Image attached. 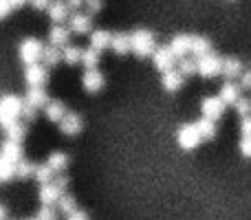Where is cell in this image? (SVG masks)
Here are the masks:
<instances>
[{
    "instance_id": "6da1fadb",
    "label": "cell",
    "mask_w": 251,
    "mask_h": 220,
    "mask_svg": "<svg viewBox=\"0 0 251 220\" xmlns=\"http://www.w3.org/2000/svg\"><path fill=\"white\" fill-rule=\"evenodd\" d=\"M22 106H25V99H20L18 95H2L0 97V125H2V128H9L11 123L20 121Z\"/></svg>"
},
{
    "instance_id": "7a4b0ae2",
    "label": "cell",
    "mask_w": 251,
    "mask_h": 220,
    "mask_svg": "<svg viewBox=\"0 0 251 220\" xmlns=\"http://www.w3.org/2000/svg\"><path fill=\"white\" fill-rule=\"evenodd\" d=\"M130 44H132V53L137 57H150L156 49V38L152 31L148 29H134L130 33Z\"/></svg>"
},
{
    "instance_id": "3957f363",
    "label": "cell",
    "mask_w": 251,
    "mask_h": 220,
    "mask_svg": "<svg viewBox=\"0 0 251 220\" xmlns=\"http://www.w3.org/2000/svg\"><path fill=\"white\" fill-rule=\"evenodd\" d=\"M42 51H44V44L38 38H25L20 42V47H18V55L25 62V66L35 64V62L42 60Z\"/></svg>"
},
{
    "instance_id": "277c9868",
    "label": "cell",
    "mask_w": 251,
    "mask_h": 220,
    "mask_svg": "<svg viewBox=\"0 0 251 220\" xmlns=\"http://www.w3.org/2000/svg\"><path fill=\"white\" fill-rule=\"evenodd\" d=\"M221 73H223V60L218 55L209 53V55L196 57V75H201L205 79H212Z\"/></svg>"
},
{
    "instance_id": "5b68a950",
    "label": "cell",
    "mask_w": 251,
    "mask_h": 220,
    "mask_svg": "<svg viewBox=\"0 0 251 220\" xmlns=\"http://www.w3.org/2000/svg\"><path fill=\"white\" fill-rule=\"evenodd\" d=\"M25 82L29 88H44L49 82V66L40 64H26L25 66Z\"/></svg>"
},
{
    "instance_id": "8992f818",
    "label": "cell",
    "mask_w": 251,
    "mask_h": 220,
    "mask_svg": "<svg viewBox=\"0 0 251 220\" xmlns=\"http://www.w3.org/2000/svg\"><path fill=\"white\" fill-rule=\"evenodd\" d=\"M176 141H178V146H181L183 150H196V147L201 146V141H203V137H201L196 123H185V125L178 128Z\"/></svg>"
},
{
    "instance_id": "52a82bcc",
    "label": "cell",
    "mask_w": 251,
    "mask_h": 220,
    "mask_svg": "<svg viewBox=\"0 0 251 220\" xmlns=\"http://www.w3.org/2000/svg\"><path fill=\"white\" fill-rule=\"evenodd\" d=\"M152 62H154L156 71L168 73V71H172L174 64H176V55L172 53L170 44H163V47H156L154 49V53H152Z\"/></svg>"
},
{
    "instance_id": "ba28073f",
    "label": "cell",
    "mask_w": 251,
    "mask_h": 220,
    "mask_svg": "<svg viewBox=\"0 0 251 220\" xmlns=\"http://www.w3.org/2000/svg\"><path fill=\"white\" fill-rule=\"evenodd\" d=\"M201 112H203V117H207V119L218 121L223 117V112H225V101L218 95L205 97V99L201 101Z\"/></svg>"
},
{
    "instance_id": "9c48e42d",
    "label": "cell",
    "mask_w": 251,
    "mask_h": 220,
    "mask_svg": "<svg viewBox=\"0 0 251 220\" xmlns=\"http://www.w3.org/2000/svg\"><path fill=\"white\" fill-rule=\"evenodd\" d=\"M82 86L86 93H100L106 86V77L101 71L97 69H86L82 75Z\"/></svg>"
},
{
    "instance_id": "30bf717a",
    "label": "cell",
    "mask_w": 251,
    "mask_h": 220,
    "mask_svg": "<svg viewBox=\"0 0 251 220\" xmlns=\"http://www.w3.org/2000/svg\"><path fill=\"white\" fill-rule=\"evenodd\" d=\"M69 29H71V33H77V35L91 33V31H93V18L88 16V13H82V11L71 13Z\"/></svg>"
},
{
    "instance_id": "8fae6325",
    "label": "cell",
    "mask_w": 251,
    "mask_h": 220,
    "mask_svg": "<svg viewBox=\"0 0 251 220\" xmlns=\"http://www.w3.org/2000/svg\"><path fill=\"white\" fill-rule=\"evenodd\" d=\"M57 128H60V132L66 134V137H75V134H79V132H82V128H84L82 117H79L77 112H71L69 110L64 115V119L57 123Z\"/></svg>"
},
{
    "instance_id": "7c38bea8",
    "label": "cell",
    "mask_w": 251,
    "mask_h": 220,
    "mask_svg": "<svg viewBox=\"0 0 251 220\" xmlns=\"http://www.w3.org/2000/svg\"><path fill=\"white\" fill-rule=\"evenodd\" d=\"M240 91H243V88H240L238 84H234V79H225V82L221 84L218 97L225 101V106H234L236 101L240 99Z\"/></svg>"
},
{
    "instance_id": "4fadbf2b",
    "label": "cell",
    "mask_w": 251,
    "mask_h": 220,
    "mask_svg": "<svg viewBox=\"0 0 251 220\" xmlns=\"http://www.w3.org/2000/svg\"><path fill=\"white\" fill-rule=\"evenodd\" d=\"M192 38L194 35H174L172 42H170V49H172V53L176 55V60H181V57H187L192 53Z\"/></svg>"
},
{
    "instance_id": "5bb4252c",
    "label": "cell",
    "mask_w": 251,
    "mask_h": 220,
    "mask_svg": "<svg viewBox=\"0 0 251 220\" xmlns=\"http://www.w3.org/2000/svg\"><path fill=\"white\" fill-rule=\"evenodd\" d=\"M64 194V192L60 190V187L55 185V183H42L40 185V192H38V196H40V203L42 205H57V200H60V196Z\"/></svg>"
},
{
    "instance_id": "9a60e30c",
    "label": "cell",
    "mask_w": 251,
    "mask_h": 220,
    "mask_svg": "<svg viewBox=\"0 0 251 220\" xmlns=\"http://www.w3.org/2000/svg\"><path fill=\"white\" fill-rule=\"evenodd\" d=\"M42 110H44V117H47L51 123H60V121L64 119V115L69 112L64 106V101H60V99H49Z\"/></svg>"
},
{
    "instance_id": "2e32d148",
    "label": "cell",
    "mask_w": 251,
    "mask_h": 220,
    "mask_svg": "<svg viewBox=\"0 0 251 220\" xmlns=\"http://www.w3.org/2000/svg\"><path fill=\"white\" fill-rule=\"evenodd\" d=\"M0 156L7 161H11V163H18V161L25 159V152H22V146L18 141H9V139H4V143L0 146Z\"/></svg>"
},
{
    "instance_id": "e0dca14e",
    "label": "cell",
    "mask_w": 251,
    "mask_h": 220,
    "mask_svg": "<svg viewBox=\"0 0 251 220\" xmlns=\"http://www.w3.org/2000/svg\"><path fill=\"white\" fill-rule=\"evenodd\" d=\"M69 38H71V29L64 24H53L49 29V44H53V47H60V49L66 47Z\"/></svg>"
},
{
    "instance_id": "ac0fdd59",
    "label": "cell",
    "mask_w": 251,
    "mask_h": 220,
    "mask_svg": "<svg viewBox=\"0 0 251 220\" xmlns=\"http://www.w3.org/2000/svg\"><path fill=\"white\" fill-rule=\"evenodd\" d=\"M49 18H51L55 24H62L64 20H69V18H71L69 4H66L64 0H53L51 7H49Z\"/></svg>"
},
{
    "instance_id": "d6986e66",
    "label": "cell",
    "mask_w": 251,
    "mask_h": 220,
    "mask_svg": "<svg viewBox=\"0 0 251 220\" xmlns=\"http://www.w3.org/2000/svg\"><path fill=\"white\" fill-rule=\"evenodd\" d=\"M183 82H185V75H183L181 71H176V69L163 73V79H161V84H163V88L168 93H176L178 88L183 86Z\"/></svg>"
},
{
    "instance_id": "ffe728a7",
    "label": "cell",
    "mask_w": 251,
    "mask_h": 220,
    "mask_svg": "<svg viewBox=\"0 0 251 220\" xmlns=\"http://www.w3.org/2000/svg\"><path fill=\"white\" fill-rule=\"evenodd\" d=\"M110 42H113V33L106 29H95L91 31V47L97 49V51H104V49H110Z\"/></svg>"
},
{
    "instance_id": "44dd1931",
    "label": "cell",
    "mask_w": 251,
    "mask_h": 220,
    "mask_svg": "<svg viewBox=\"0 0 251 220\" xmlns=\"http://www.w3.org/2000/svg\"><path fill=\"white\" fill-rule=\"evenodd\" d=\"M240 73H243V62L238 60V57H225L223 60V77L225 79H236L240 77Z\"/></svg>"
},
{
    "instance_id": "7402d4cb",
    "label": "cell",
    "mask_w": 251,
    "mask_h": 220,
    "mask_svg": "<svg viewBox=\"0 0 251 220\" xmlns=\"http://www.w3.org/2000/svg\"><path fill=\"white\" fill-rule=\"evenodd\" d=\"M209 53H214L212 40L203 38V35H194V38H192V55L203 57V55H209Z\"/></svg>"
},
{
    "instance_id": "603a6c76",
    "label": "cell",
    "mask_w": 251,
    "mask_h": 220,
    "mask_svg": "<svg viewBox=\"0 0 251 220\" xmlns=\"http://www.w3.org/2000/svg\"><path fill=\"white\" fill-rule=\"evenodd\" d=\"M110 49H113L117 55H128V53H132L130 33H113V42H110Z\"/></svg>"
},
{
    "instance_id": "cb8c5ba5",
    "label": "cell",
    "mask_w": 251,
    "mask_h": 220,
    "mask_svg": "<svg viewBox=\"0 0 251 220\" xmlns=\"http://www.w3.org/2000/svg\"><path fill=\"white\" fill-rule=\"evenodd\" d=\"M82 53H84V49L66 44V47H62V60L69 66H77V64H82Z\"/></svg>"
},
{
    "instance_id": "d4e9b609",
    "label": "cell",
    "mask_w": 251,
    "mask_h": 220,
    "mask_svg": "<svg viewBox=\"0 0 251 220\" xmlns=\"http://www.w3.org/2000/svg\"><path fill=\"white\" fill-rule=\"evenodd\" d=\"M25 101H26V104H31V106H35L38 110L44 108V106H47V101H49L47 91H44V88H29V91H26Z\"/></svg>"
},
{
    "instance_id": "484cf974",
    "label": "cell",
    "mask_w": 251,
    "mask_h": 220,
    "mask_svg": "<svg viewBox=\"0 0 251 220\" xmlns=\"http://www.w3.org/2000/svg\"><path fill=\"white\" fill-rule=\"evenodd\" d=\"M60 62H62V49L60 47H53V44L44 47V51H42V64L44 66L53 69V66H57Z\"/></svg>"
},
{
    "instance_id": "4316f807",
    "label": "cell",
    "mask_w": 251,
    "mask_h": 220,
    "mask_svg": "<svg viewBox=\"0 0 251 220\" xmlns=\"http://www.w3.org/2000/svg\"><path fill=\"white\" fill-rule=\"evenodd\" d=\"M196 128H199L203 141H209V139L216 137V121L207 119V117H201V119L196 121Z\"/></svg>"
},
{
    "instance_id": "83f0119b",
    "label": "cell",
    "mask_w": 251,
    "mask_h": 220,
    "mask_svg": "<svg viewBox=\"0 0 251 220\" xmlns=\"http://www.w3.org/2000/svg\"><path fill=\"white\" fill-rule=\"evenodd\" d=\"M47 163L55 174H62L66 170V165H69V156H66L64 152H53V154H49Z\"/></svg>"
},
{
    "instance_id": "f1b7e54d",
    "label": "cell",
    "mask_w": 251,
    "mask_h": 220,
    "mask_svg": "<svg viewBox=\"0 0 251 220\" xmlns=\"http://www.w3.org/2000/svg\"><path fill=\"white\" fill-rule=\"evenodd\" d=\"M4 132H7L9 141H18V143H20L22 139L26 137V121H16V123H11L9 128H4Z\"/></svg>"
},
{
    "instance_id": "f546056e",
    "label": "cell",
    "mask_w": 251,
    "mask_h": 220,
    "mask_svg": "<svg viewBox=\"0 0 251 220\" xmlns=\"http://www.w3.org/2000/svg\"><path fill=\"white\" fill-rule=\"evenodd\" d=\"M33 174H35V163H31V161H26V159L16 163V178L26 181V178H33Z\"/></svg>"
},
{
    "instance_id": "4dcf8cb0",
    "label": "cell",
    "mask_w": 251,
    "mask_h": 220,
    "mask_svg": "<svg viewBox=\"0 0 251 220\" xmlns=\"http://www.w3.org/2000/svg\"><path fill=\"white\" fill-rule=\"evenodd\" d=\"M33 178L42 185V183H51L53 178H55V172H53L51 168H49V163H40V165H35V174H33Z\"/></svg>"
},
{
    "instance_id": "1f68e13d",
    "label": "cell",
    "mask_w": 251,
    "mask_h": 220,
    "mask_svg": "<svg viewBox=\"0 0 251 220\" xmlns=\"http://www.w3.org/2000/svg\"><path fill=\"white\" fill-rule=\"evenodd\" d=\"M100 55H101V51H97V49H93V47L84 49L82 64L86 66V69H97V64H100Z\"/></svg>"
},
{
    "instance_id": "d6a6232c",
    "label": "cell",
    "mask_w": 251,
    "mask_h": 220,
    "mask_svg": "<svg viewBox=\"0 0 251 220\" xmlns=\"http://www.w3.org/2000/svg\"><path fill=\"white\" fill-rule=\"evenodd\" d=\"M11 178H16V163L0 156V183H9Z\"/></svg>"
},
{
    "instance_id": "836d02e7",
    "label": "cell",
    "mask_w": 251,
    "mask_h": 220,
    "mask_svg": "<svg viewBox=\"0 0 251 220\" xmlns=\"http://www.w3.org/2000/svg\"><path fill=\"white\" fill-rule=\"evenodd\" d=\"M77 209V203H75V198L71 194H62L60 200H57V212H62L64 216H69L71 212H75Z\"/></svg>"
},
{
    "instance_id": "e575fe53",
    "label": "cell",
    "mask_w": 251,
    "mask_h": 220,
    "mask_svg": "<svg viewBox=\"0 0 251 220\" xmlns=\"http://www.w3.org/2000/svg\"><path fill=\"white\" fill-rule=\"evenodd\" d=\"M178 71H181L185 77H192V75H196V60L181 57V62H178Z\"/></svg>"
},
{
    "instance_id": "d590c367",
    "label": "cell",
    "mask_w": 251,
    "mask_h": 220,
    "mask_svg": "<svg viewBox=\"0 0 251 220\" xmlns=\"http://www.w3.org/2000/svg\"><path fill=\"white\" fill-rule=\"evenodd\" d=\"M234 108H236V112H238L240 119H243V117H249L251 115V99L249 97H240V99L234 104Z\"/></svg>"
},
{
    "instance_id": "8d00e7d4",
    "label": "cell",
    "mask_w": 251,
    "mask_h": 220,
    "mask_svg": "<svg viewBox=\"0 0 251 220\" xmlns=\"http://www.w3.org/2000/svg\"><path fill=\"white\" fill-rule=\"evenodd\" d=\"M35 218H38V220H57V212L51 207V205H42Z\"/></svg>"
},
{
    "instance_id": "74e56055",
    "label": "cell",
    "mask_w": 251,
    "mask_h": 220,
    "mask_svg": "<svg viewBox=\"0 0 251 220\" xmlns=\"http://www.w3.org/2000/svg\"><path fill=\"white\" fill-rule=\"evenodd\" d=\"M35 115H38V108L25 101V106H22V119H25L26 123H33V121H35Z\"/></svg>"
},
{
    "instance_id": "f35d334b",
    "label": "cell",
    "mask_w": 251,
    "mask_h": 220,
    "mask_svg": "<svg viewBox=\"0 0 251 220\" xmlns=\"http://www.w3.org/2000/svg\"><path fill=\"white\" fill-rule=\"evenodd\" d=\"M84 7H86L88 16H93V13H100L101 9H104V0H86V2H84Z\"/></svg>"
},
{
    "instance_id": "ab89813d",
    "label": "cell",
    "mask_w": 251,
    "mask_h": 220,
    "mask_svg": "<svg viewBox=\"0 0 251 220\" xmlns=\"http://www.w3.org/2000/svg\"><path fill=\"white\" fill-rule=\"evenodd\" d=\"M240 154L251 159V137H240Z\"/></svg>"
},
{
    "instance_id": "60d3db41",
    "label": "cell",
    "mask_w": 251,
    "mask_h": 220,
    "mask_svg": "<svg viewBox=\"0 0 251 220\" xmlns=\"http://www.w3.org/2000/svg\"><path fill=\"white\" fill-rule=\"evenodd\" d=\"M240 137H251V115L240 119Z\"/></svg>"
},
{
    "instance_id": "b9f144b4",
    "label": "cell",
    "mask_w": 251,
    "mask_h": 220,
    "mask_svg": "<svg viewBox=\"0 0 251 220\" xmlns=\"http://www.w3.org/2000/svg\"><path fill=\"white\" fill-rule=\"evenodd\" d=\"M53 0H29V4L35 9V11H49Z\"/></svg>"
},
{
    "instance_id": "7bdbcfd3",
    "label": "cell",
    "mask_w": 251,
    "mask_h": 220,
    "mask_svg": "<svg viewBox=\"0 0 251 220\" xmlns=\"http://www.w3.org/2000/svg\"><path fill=\"white\" fill-rule=\"evenodd\" d=\"M238 86L243 88V91H251V71H245V73H240Z\"/></svg>"
},
{
    "instance_id": "ee69618b",
    "label": "cell",
    "mask_w": 251,
    "mask_h": 220,
    "mask_svg": "<svg viewBox=\"0 0 251 220\" xmlns=\"http://www.w3.org/2000/svg\"><path fill=\"white\" fill-rule=\"evenodd\" d=\"M11 9H13L11 0H0V20H2V18H7L9 13H11Z\"/></svg>"
},
{
    "instance_id": "f6af8a7d",
    "label": "cell",
    "mask_w": 251,
    "mask_h": 220,
    "mask_svg": "<svg viewBox=\"0 0 251 220\" xmlns=\"http://www.w3.org/2000/svg\"><path fill=\"white\" fill-rule=\"evenodd\" d=\"M53 183H55L57 187H60L62 192L66 190V185H69V176H64V172L62 174H55V178H53Z\"/></svg>"
},
{
    "instance_id": "bcb514c9",
    "label": "cell",
    "mask_w": 251,
    "mask_h": 220,
    "mask_svg": "<svg viewBox=\"0 0 251 220\" xmlns=\"http://www.w3.org/2000/svg\"><path fill=\"white\" fill-rule=\"evenodd\" d=\"M66 220H88V214L82 212V209H75V212H71L66 216Z\"/></svg>"
},
{
    "instance_id": "7dc6e473",
    "label": "cell",
    "mask_w": 251,
    "mask_h": 220,
    "mask_svg": "<svg viewBox=\"0 0 251 220\" xmlns=\"http://www.w3.org/2000/svg\"><path fill=\"white\" fill-rule=\"evenodd\" d=\"M64 2L69 4V9H79L84 2H86V0H64Z\"/></svg>"
},
{
    "instance_id": "c3c4849f",
    "label": "cell",
    "mask_w": 251,
    "mask_h": 220,
    "mask_svg": "<svg viewBox=\"0 0 251 220\" xmlns=\"http://www.w3.org/2000/svg\"><path fill=\"white\" fill-rule=\"evenodd\" d=\"M26 2H29V0H11L13 9H16V7H22V4H26Z\"/></svg>"
},
{
    "instance_id": "681fc988",
    "label": "cell",
    "mask_w": 251,
    "mask_h": 220,
    "mask_svg": "<svg viewBox=\"0 0 251 220\" xmlns=\"http://www.w3.org/2000/svg\"><path fill=\"white\" fill-rule=\"evenodd\" d=\"M0 220H7V209L0 205Z\"/></svg>"
},
{
    "instance_id": "f907efd6",
    "label": "cell",
    "mask_w": 251,
    "mask_h": 220,
    "mask_svg": "<svg viewBox=\"0 0 251 220\" xmlns=\"http://www.w3.org/2000/svg\"><path fill=\"white\" fill-rule=\"evenodd\" d=\"M26 220H38V218H26Z\"/></svg>"
}]
</instances>
